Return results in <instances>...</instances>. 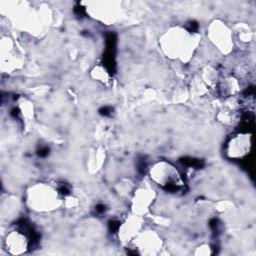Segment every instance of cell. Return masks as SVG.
Returning a JSON list of instances; mask_svg holds the SVG:
<instances>
[{"label": "cell", "mask_w": 256, "mask_h": 256, "mask_svg": "<svg viewBox=\"0 0 256 256\" xmlns=\"http://www.w3.org/2000/svg\"><path fill=\"white\" fill-rule=\"evenodd\" d=\"M209 226L210 228H211L213 230V232L214 233H217L219 231V224H218V220L216 218H212L211 220L209 221Z\"/></svg>", "instance_id": "cell-7"}, {"label": "cell", "mask_w": 256, "mask_h": 256, "mask_svg": "<svg viewBox=\"0 0 256 256\" xmlns=\"http://www.w3.org/2000/svg\"><path fill=\"white\" fill-rule=\"evenodd\" d=\"M199 25L196 21H191L189 24L187 25V30L189 32H196L198 30Z\"/></svg>", "instance_id": "cell-9"}, {"label": "cell", "mask_w": 256, "mask_h": 256, "mask_svg": "<svg viewBox=\"0 0 256 256\" xmlns=\"http://www.w3.org/2000/svg\"><path fill=\"white\" fill-rule=\"evenodd\" d=\"M120 227V222L117 220H110L108 223V228L110 230L111 233H115L119 229Z\"/></svg>", "instance_id": "cell-3"}, {"label": "cell", "mask_w": 256, "mask_h": 256, "mask_svg": "<svg viewBox=\"0 0 256 256\" xmlns=\"http://www.w3.org/2000/svg\"><path fill=\"white\" fill-rule=\"evenodd\" d=\"M10 114H11V116L12 117H14V118H17L18 116H19V114H20V110H19L18 108H13L12 110H11V112H10Z\"/></svg>", "instance_id": "cell-12"}, {"label": "cell", "mask_w": 256, "mask_h": 256, "mask_svg": "<svg viewBox=\"0 0 256 256\" xmlns=\"http://www.w3.org/2000/svg\"><path fill=\"white\" fill-rule=\"evenodd\" d=\"M74 12L76 15L78 16H83L86 14V11H85V7L82 6L80 3H78L76 6L74 7Z\"/></svg>", "instance_id": "cell-5"}, {"label": "cell", "mask_w": 256, "mask_h": 256, "mask_svg": "<svg viewBox=\"0 0 256 256\" xmlns=\"http://www.w3.org/2000/svg\"><path fill=\"white\" fill-rule=\"evenodd\" d=\"M48 154H49L48 147H41L40 149H38V151H37V155L39 157H46Z\"/></svg>", "instance_id": "cell-10"}, {"label": "cell", "mask_w": 256, "mask_h": 256, "mask_svg": "<svg viewBox=\"0 0 256 256\" xmlns=\"http://www.w3.org/2000/svg\"><path fill=\"white\" fill-rule=\"evenodd\" d=\"M146 167H147V163L144 159H139L137 162V169H138L140 174H145Z\"/></svg>", "instance_id": "cell-4"}, {"label": "cell", "mask_w": 256, "mask_h": 256, "mask_svg": "<svg viewBox=\"0 0 256 256\" xmlns=\"http://www.w3.org/2000/svg\"><path fill=\"white\" fill-rule=\"evenodd\" d=\"M105 205L103 204H97L96 207H95V210H96L97 213H103L104 211H105Z\"/></svg>", "instance_id": "cell-11"}, {"label": "cell", "mask_w": 256, "mask_h": 256, "mask_svg": "<svg viewBox=\"0 0 256 256\" xmlns=\"http://www.w3.org/2000/svg\"><path fill=\"white\" fill-rule=\"evenodd\" d=\"M180 162L182 163L185 166L188 167H193L196 169H200L204 166V161L201 159H196V158H191V157H183V158H180Z\"/></svg>", "instance_id": "cell-2"}, {"label": "cell", "mask_w": 256, "mask_h": 256, "mask_svg": "<svg viewBox=\"0 0 256 256\" xmlns=\"http://www.w3.org/2000/svg\"><path fill=\"white\" fill-rule=\"evenodd\" d=\"M113 109L109 106H104V107H101L99 109V114L102 115V116H110Z\"/></svg>", "instance_id": "cell-6"}, {"label": "cell", "mask_w": 256, "mask_h": 256, "mask_svg": "<svg viewBox=\"0 0 256 256\" xmlns=\"http://www.w3.org/2000/svg\"><path fill=\"white\" fill-rule=\"evenodd\" d=\"M58 191L60 192L62 195H68L70 193V189H69V186L67 184H64V183H61L59 185V188H58Z\"/></svg>", "instance_id": "cell-8"}, {"label": "cell", "mask_w": 256, "mask_h": 256, "mask_svg": "<svg viewBox=\"0 0 256 256\" xmlns=\"http://www.w3.org/2000/svg\"><path fill=\"white\" fill-rule=\"evenodd\" d=\"M106 50L103 54V64L109 74L113 75L116 69V61H115V52H116L117 37L113 32H108L105 35Z\"/></svg>", "instance_id": "cell-1"}]
</instances>
